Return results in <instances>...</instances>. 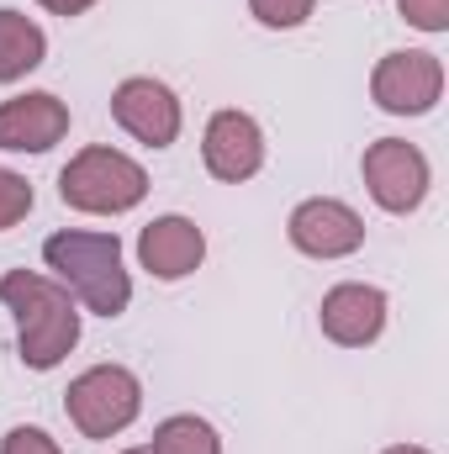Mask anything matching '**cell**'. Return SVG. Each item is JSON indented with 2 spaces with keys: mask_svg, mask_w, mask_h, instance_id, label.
Masks as SVG:
<instances>
[{
  "mask_svg": "<svg viewBox=\"0 0 449 454\" xmlns=\"http://www.w3.org/2000/svg\"><path fill=\"white\" fill-rule=\"evenodd\" d=\"M0 301L16 312V343H21L27 370H53L80 343V307L69 286L32 275V270H11L0 275Z\"/></svg>",
  "mask_w": 449,
  "mask_h": 454,
  "instance_id": "obj_1",
  "label": "cell"
},
{
  "mask_svg": "<svg viewBox=\"0 0 449 454\" xmlns=\"http://www.w3.org/2000/svg\"><path fill=\"white\" fill-rule=\"evenodd\" d=\"M48 270H59V280L69 286L75 301H85L96 317H122L132 301V280L122 270V243L116 232H53L43 243Z\"/></svg>",
  "mask_w": 449,
  "mask_h": 454,
  "instance_id": "obj_2",
  "label": "cell"
},
{
  "mask_svg": "<svg viewBox=\"0 0 449 454\" xmlns=\"http://www.w3.org/2000/svg\"><path fill=\"white\" fill-rule=\"evenodd\" d=\"M59 196L64 207L75 212H91V217H122L132 212L143 196H148V169L116 148H80L64 175H59Z\"/></svg>",
  "mask_w": 449,
  "mask_h": 454,
  "instance_id": "obj_3",
  "label": "cell"
},
{
  "mask_svg": "<svg viewBox=\"0 0 449 454\" xmlns=\"http://www.w3.org/2000/svg\"><path fill=\"white\" fill-rule=\"evenodd\" d=\"M64 412L85 439H112L143 412V386L127 364H91L85 375L69 380Z\"/></svg>",
  "mask_w": 449,
  "mask_h": 454,
  "instance_id": "obj_4",
  "label": "cell"
},
{
  "mask_svg": "<svg viewBox=\"0 0 449 454\" xmlns=\"http://www.w3.org/2000/svg\"><path fill=\"white\" fill-rule=\"evenodd\" d=\"M370 96L375 106L391 116H423L439 106L445 96V64L423 48H407V53H386L370 74Z\"/></svg>",
  "mask_w": 449,
  "mask_h": 454,
  "instance_id": "obj_5",
  "label": "cell"
},
{
  "mask_svg": "<svg viewBox=\"0 0 449 454\" xmlns=\"http://www.w3.org/2000/svg\"><path fill=\"white\" fill-rule=\"evenodd\" d=\"M359 169H365V185H370V196H375L381 212L402 217V212H418L423 196H429V159H423V148H413L402 137L370 143Z\"/></svg>",
  "mask_w": 449,
  "mask_h": 454,
  "instance_id": "obj_6",
  "label": "cell"
},
{
  "mask_svg": "<svg viewBox=\"0 0 449 454\" xmlns=\"http://www.w3.org/2000/svg\"><path fill=\"white\" fill-rule=\"evenodd\" d=\"M112 116L122 132H132L148 148H169L180 137V101H175V90L164 80H148V74H132V80L116 85Z\"/></svg>",
  "mask_w": 449,
  "mask_h": 454,
  "instance_id": "obj_7",
  "label": "cell"
},
{
  "mask_svg": "<svg viewBox=\"0 0 449 454\" xmlns=\"http://www.w3.org/2000/svg\"><path fill=\"white\" fill-rule=\"evenodd\" d=\"M291 243L307 254V259H343V254H354L359 243H365V223H359V212L354 207H343L334 196H312V201H302L296 212H291Z\"/></svg>",
  "mask_w": 449,
  "mask_h": 454,
  "instance_id": "obj_8",
  "label": "cell"
},
{
  "mask_svg": "<svg viewBox=\"0 0 449 454\" xmlns=\"http://www.w3.org/2000/svg\"><path fill=\"white\" fill-rule=\"evenodd\" d=\"M69 132V106L48 90H27L0 101V148L11 153H48Z\"/></svg>",
  "mask_w": 449,
  "mask_h": 454,
  "instance_id": "obj_9",
  "label": "cell"
},
{
  "mask_svg": "<svg viewBox=\"0 0 449 454\" xmlns=\"http://www.w3.org/2000/svg\"><path fill=\"white\" fill-rule=\"evenodd\" d=\"M201 159H207V169L217 180H227V185L259 175V164H264V132H259V121L248 112H217L207 121Z\"/></svg>",
  "mask_w": 449,
  "mask_h": 454,
  "instance_id": "obj_10",
  "label": "cell"
},
{
  "mask_svg": "<svg viewBox=\"0 0 449 454\" xmlns=\"http://www.w3.org/2000/svg\"><path fill=\"white\" fill-rule=\"evenodd\" d=\"M323 333L343 348H365V343L381 339L386 328V291L375 286H359V280H343L323 296V312H318Z\"/></svg>",
  "mask_w": 449,
  "mask_h": 454,
  "instance_id": "obj_11",
  "label": "cell"
},
{
  "mask_svg": "<svg viewBox=\"0 0 449 454\" xmlns=\"http://www.w3.org/2000/svg\"><path fill=\"white\" fill-rule=\"evenodd\" d=\"M138 259L154 280H185L207 259V238L191 217H154L138 232Z\"/></svg>",
  "mask_w": 449,
  "mask_h": 454,
  "instance_id": "obj_12",
  "label": "cell"
},
{
  "mask_svg": "<svg viewBox=\"0 0 449 454\" xmlns=\"http://www.w3.org/2000/svg\"><path fill=\"white\" fill-rule=\"evenodd\" d=\"M43 59H48V37H43V27L27 21V16L11 11V5H0V85L32 74Z\"/></svg>",
  "mask_w": 449,
  "mask_h": 454,
  "instance_id": "obj_13",
  "label": "cell"
},
{
  "mask_svg": "<svg viewBox=\"0 0 449 454\" xmlns=\"http://www.w3.org/2000/svg\"><path fill=\"white\" fill-rule=\"evenodd\" d=\"M148 454H223V439H217V428H212L207 418L180 412V418H164V423L154 428Z\"/></svg>",
  "mask_w": 449,
  "mask_h": 454,
  "instance_id": "obj_14",
  "label": "cell"
},
{
  "mask_svg": "<svg viewBox=\"0 0 449 454\" xmlns=\"http://www.w3.org/2000/svg\"><path fill=\"white\" fill-rule=\"evenodd\" d=\"M312 5H318V0H248L254 21H259V27H275V32L302 27V21L312 16Z\"/></svg>",
  "mask_w": 449,
  "mask_h": 454,
  "instance_id": "obj_15",
  "label": "cell"
},
{
  "mask_svg": "<svg viewBox=\"0 0 449 454\" xmlns=\"http://www.w3.org/2000/svg\"><path fill=\"white\" fill-rule=\"evenodd\" d=\"M27 212H32V185H27V175L0 169V232L16 227Z\"/></svg>",
  "mask_w": 449,
  "mask_h": 454,
  "instance_id": "obj_16",
  "label": "cell"
},
{
  "mask_svg": "<svg viewBox=\"0 0 449 454\" xmlns=\"http://www.w3.org/2000/svg\"><path fill=\"white\" fill-rule=\"evenodd\" d=\"M418 32H449V0H397Z\"/></svg>",
  "mask_w": 449,
  "mask_h": 454,
  "instance_id": "obj_17",
  "label": "cell"
},
{
  "mask_svg": "<svg viewBox=\"0 0 449 454\" xmlns=\"http://www.w3.org/2000/svg\"><path fill=\"white\" fill-rule=\"evenodd\" d=\"M0 454H64L43 428H11L5 439H0Z\"/></svg>",
  "mask_w": 449,
  "mask_h": 454,
  "instance_id": "obj_18",
  "label": "cell"
},
{
  "mask_svg": "<svg viewBox=\"0 0 449 454\" xmlns=\"http://www.w3.org/2000/svg\"><path fill=\"white\" fill-rule=\"evenodd\" d=\"M43 11H53V16H80V11H91L96 0H37Z\"/></svg>",
  "mask_w": 449,
  "mask_h": 454,
  "instance_id": "obj_19",
  "label": "cell"
},
{
  "mask_svg": "<svg viewBox=\"0 0 449 454\" xmlns=\"http://www.w3.org/2000/svg\"><path fill=\"white\" fill-rule=\"evenodd\" d=\"M381 454H429V450H418V444H391V450H381Z\"/></svg>",
  "mask_w": 449,
  "mask_h": 454,
  "instance_id": "obj_20",
  "label": "cell"
},
{
  "mask_svg": "<svg viewBox=\"0 0 449 454\" xmlns=\"http://www.w3.org/2000/svg\"><path fill=\"white\" fill-rule=\"evenodd\" d=\"M122 454H148V450H122Z\"/></svg>",
  "mask_w": 449,
  "mask_h": 454,
  "instance_id": "obj_21",
  "label": "cell"
}]
</instances>
